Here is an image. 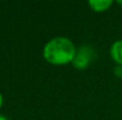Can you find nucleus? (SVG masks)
Masks as SVG:
<instances>
[{"mask_svg":"<svg viewBox=\"0 0 122 120\" xmlns=\"http://www.w3.org/2000/svg\"><path fill=\"white\" fill-rule=\"evenodd\" d=\"M77 49L74 42L65 37H57L46 42L44 46V58L53 65H65L72 62Z\"/></svg>","mask_w":122,"mask_h":120,"instance_id":"obj_1","label":"nucleus"},{"mask_svg":"<svg viewBox=\"0 0 122 120\" xmlns=\"http://www.w3.org/2000/svg\"><path fill=\"white\" fill-rule=\"evenodd\" d=\"M95 55V52L91 47L89 46H82L78 48L76 55H75V59L72 61L75 68H78V70H84L88 67V65L90 64L91 59L94 58Z\"/></svg>","mask_w":122,"mask_h":120,"instance_id":"obj_2","label":"nucleus"},{"mask_svg":"<svg viewBox=\"0 0 122 120\" xmlns=\"http://www.w3.org/2000/svg\"><path fill=\"white\" fill-rule=\"evenodd\" d=\"M110 57L112 59L122 66V40H116L110 47Z\"/></svg>","mask_w":122,"mask_h":120,"instance_id":"obj_3","label":"nucleus"},{"mask_svg":"<svg viewBox=\"0 0 122 120\" xmlns=\"http://www.w3.org/2000/svg\"><path fill=\"white\" fill-rule=\"evenodd\" d=\"M88 4H89V6L94 11H96V12H103V11L108 9L113 5V1L112 0H90Z\"/></svg>","mask_w":122,"mask_h":120,"instance_id":"obj_4","label":"nucleus"},{"mask_svg":"<svg viewBox=\"0 0 122 120\" xmlns=\"http://www.w3.org/2000/svg\"><path fill=\"white\" fill-rule=\"evenodd\" d=\"M115 74L119 77H122V66H117L115 68Z\"/></svg>","mask_w":122,"mask_h":120,"instance_id":"obj_5","label":"nucleus"},{"mask_svg":"<svg viewBox=\"0 0 122 120\" xmlns=\"http://www.w3.org/2000/svg\"><path fill=\"white\" fill-rule=\"evenodd\" d=\"M2 101H4V99H2V95H1V93H0V107L2 106Z\"/></svg>","mask_w":122,"mask_h":120,"instance_id":"obj_6","label":"nucleus"},{"mask_svg":"<svg viewBox=\"0 0 122 120\" xmlns=\"http://www.w3.org/2000/svg\"><path fill=\"white\" fill-rule=\"evenodd\" d=\"M0 120H8V119H7L5 116H1V114H0Z\"/></svg>","mask_w":122,"mask_h":120,"instance_id":"obj_7","label":"nucleus"},{"mask_svg":"<svg viewBox=\"0 0 122 120\" xmlns=\"http://www.w3.org/2000/svg\"><path fill=\"white\" fill-rule=\"evenodd\" d=\"M117 2H119V4H120V5H122V0H119V1H117Z\"/></svg>","mask_w":122,"mask_h":120,"instance_id":"obj_8","label":"nucleus"}]
</instances>
